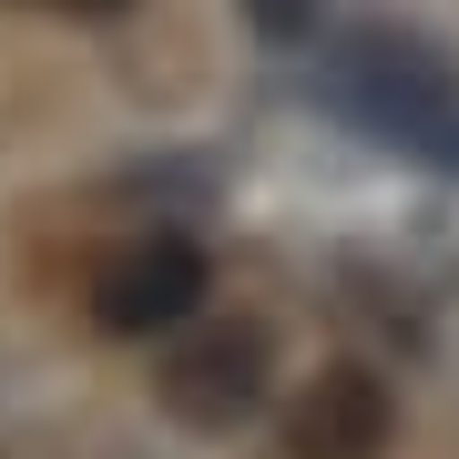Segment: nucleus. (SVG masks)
<instances>
[{
  "label": "nucleus",
  "mask_w": 459,
  "mask_h": 459,
  "mask_svg": "<svg viewBox=\"0 0 459 459\" xmlns=\"http://www.w3.org/2000/svg\"><path fill=\"white\" fill-rule=\"evenodd\" d=\"M31 11H72V21H102V11H133V0H31Z\"/></svg>",
  "instance_id": "obj_5"
},
{
  "label": "nucleus",
  "mask_w": 459,
  "mask_h": 459,
  "mask_svg": "<svg viewBox=\"0 0 459 459\" xmlns=\"http://www.w3.org/2000/svg\"><path fill=\"white\" fill-rule=\"evenodd\" d=\"M327 102L347 123H368L377 143L398 153H429V164H459V62L429 31H347L327 51Z\"/></svg>",
  "instance_id": "obj_1"
},
{
  "label": "nucleus",
  "mask_w": 459,
  "mask_h": 459,
  "mask_svg": "<svg viewBox=\"0 0 459 459\" xmlns=\"http://www.w3.org/2000/svg\"><path fill=\"white\" fill-rule=\"evenodd\" d=\"M204 286H214V265L195 235H123V246L92 255L82 307L102 337H174L184 316H204Z\"/></svg>",
  "instance_id": "obj_3"
},
{
  "label": "nucleus",
  "mask_w": 459,
  "mask_h": 459,
  "mask_svg": "<svg viewBox=\"0 0 459 459\" xmlns=\"http://www.w3.org/2000/svg\"><path fill=\"white\" fill-rule=\"evenodd\" d=\"M265 388H276V337H265V316H184L164 368H153V398L204 429V439H225V429H246L265 409Z\"/></svg>",
  "instance_id": "obj_2"
},
{
  "label": "nucleus",
  "mask_w": 459,
  "mask_h": 459,
  "mask_svg": "<svg viewBox=\"0 0 459 459\" xmlns=\"http://www.w3.org/2000/svg\"><path fill=\"white\" fill-rule=\"evenodd\" d=\"M388 439H398V398L368 358H327L316 377H296L286 459H388Z\"/></svg>",
  "instance_id": "obj_4"
}]
</instances>
